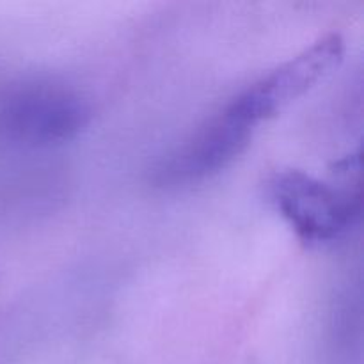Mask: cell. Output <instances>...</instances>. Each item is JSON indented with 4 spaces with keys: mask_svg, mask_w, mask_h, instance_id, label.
Returning a JSON list of instances; mask_svg holds the SVG:
<instances>
[{
    "mask_svg": "<svg viewBox=\"0 0 364 364\" xmlns=\"http://www.w3.org/2000/svg\"><path fill=\"white\" fill-rule=\"evenodd\" d=\"M92 116L87 100L53 82H31L13 89L0 103V127L11 139L31 146L73 141Z\"/></svg>",
    "mask_w": 364,
    "mask_h": 364,
    "instance_id": "6da1fadb",
    "label": "cell"
},
{
    "mask_svg": "<svg viewBox=\"0 0 364 364\" xmlns=\"http://www.w3.org/2000/svg\"><path fill=\"white\" fill-rule=\"evenodd\" d=\"M269 194L277 212L309 244H327L347 233L359 215V192L341 191L297 169L270 178Z\"/></svg>",
    "mask_w": 364,
    "mask_h": 364,
    "instance_id": "7a4b0ae2",
    "label": "cell"
},
{
    "mask_svg": "<svg viewBox=\"0 0 364 364\" xmlns=\"http://www.w3.org/2000/svg\"><path fill=\"white\" fill-rule=\"evenodd\" d=\"M343 52V38L336 32H329L255 82L228 109L255 128L318 84L341 63Z\"/></svg>",
    "mask_w": 364,
    "mask_h": 364,
    "instance_id": "3957f363",
    "label": "cell"
},
{
    "mask_svg": "<svg viewBox=\"0 0 364 364\" xmlns=\"http://www.w3.org/2000/svg\"><path fill=\"white\" fill-rule=\"evenodd\" d=\"M252 130L226 107L160 162L155 181L162 187H183L220 173L244 153Z\"/></svg>",
    "mask_w": 364,
    "mask_h": 364,
    "instance_id": "277c9868",
    "label": "cell"
}]
</instances>
